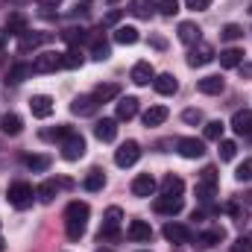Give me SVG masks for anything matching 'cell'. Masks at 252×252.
<instances>
[{
  "label": "cell",
  "mask_w": 252,
  "mask_h": 252,
  "mask_svg": "<svg viewBox=\"0 0 252 252\" xmlns=\"http://www.w3.org/2000/svg\"><path fill=\"white\" fill-rule=\"evenodd\" d=\"M88 217H91L88 202H79V199L67 202V208H64V232H67L70 241H79V238L85 235V229H88Z\"/></svg>",
  "instance_id": "1"
},
{
  "label": "cell",
  "mask_w": 252,
  "mask_h": 252,
  "mask_svg": "<svg viewBox=\"0 0 252 252\" xmlns=\"http://www.w3.org/2000/svg\"><path fill=\"white\" fill-rule=\"evenodd\" d=\"M121 220H124V211L118 205H112L103 217V226H100V241H121Z\"/></svg>",
  "instance_id": "2"
},
{
  "label": "cell",
  "mask_w": 252,
  "mask_h": 252,
  "mask_svg": "<svg viewBox=\"0 0 252 252\" xmlns=\"http://www.w3.org/2000/svg\"><path fill=\"white\" fill-rule=\"evenodd\" d=\"M32 199H35L32 185H27V182H12V185H9V205H12V208L27 211V208L32 205Z\"/></svg>",
  "instance_id": "3"
},
{
  "label": "cell",
  "mask_w": 252,
  "mask_h": 252,
  "mask_svg": "<svg viewBox=\"0 0 252 252\" xmlns=\"http://www.w3.org/2000/svg\"><path fill=\"white\" fill-rule=\"evenodd\" d=\"M59 67H64V53H53V50L38 53L35 62H32V70H35V73H53V70H59Z\"/></svg>",
  "instance_id": "4"
},
{
  "label": "cell",
  "mask_w": 252,
  "mask_h": 252,
  "mask_svg": "<svg viewBox=\"0 0 252 252\" xmlns=\"http://www.w3.org/2000/svg\"><path fill=\"white\" fill-rule=\"evenodd\" d=\"M82 156H85V138H82L79 132L67 135L62 141V158L64 161H79Z\"/></svg>",
  "instance_id": "5"
},
{
  "label": "cell",
  "mask_w": 252,
  "mask_h": 252,
  "mask_svg": "<svg viewBox=\"0 0 252 252\" xmlns=\"http://www.w3.org/2000/svg\"><path fill=\"white\" fill-rule=\"evenodd\" d=\"M138 158H141V147H138V141H126V144L118 147V153H115V164H118V167H132Z\"/></svg>",
  "instance_id": "6"
},
{
  "label": "cell",
  "mask_w": 252,
  "mask_h": 252,
  "mask_svg": "<svg viewBox=\"0 0 252 252\" xmlns=\"http://www.w3.org/2000/svg\"><path fill=\"white\" fill-rule=\"evenodd\" d=\"M208 62H214V47L211 44H205V41H199V44H193L188 53V64L190 67H205Z\"/></svg>",
  "instance_id": "7"
},
{
  "label": "cell",
  "mask_w": 252,
  "mask_h": 252,
  "mask_svg": "<svg viewBox=\"0 0 252 252\" xmlns=\"http://www.w3.org/2000/svg\"><path fill=\"white\" fill-rule=\"evenodd\" d=\"M176 150L182 158H202L205 156V144L199 138H179L176 141Z\"/></svg>",
  "instance_id": "8"
},
{
  "label": "cell",
  "mask_w": 252,
  "mask_h": 252,
  "mask_svg": "<svg viewBox=\"0 0 252 252\" xmlns=\"http://www.w3.org/2000/svg\"><path fill=\"white\" fill-rule=\"evenodd\" d=\"M97 109H100V103L94 100V94H82L70 103V112L79 118H91V115H97Z\"/></svg>",
  "instance_id": "9"
},
{
  "label": "cell",
  "mask_w": 252,
  "mask_h": 252,
  "mask_svg": "<svg viewBox=\"0 0 252 252\" xmlns=\"http://www.w3.org/2000/svg\"><path fill=\"white\" fill-rule=\"evenodd\" d=\"M153 205H156V211H158V214L173 217V214H179V211L185 208V199H182V196H167V193H161Z\"/></svg>",
  "instance_id": "10"
},
{
  "label": "cell",
  "mask_w": 252,
  "mask_h": 252,
  "mask_svg": "<svg viewBox=\"0 0 252 252\" xmlns=\"http://www.w3.org/2000/svg\"><path fill=\"white\" fill-rule=\"evenodd\" d=\"M50 38H53L50 32H30V30H27V32L18 38V50H21V53H27V50H35V47L47 44Z\"/></svg>",
  "instance_id": "11"
},
{
  "label": "cell",
  "mask_w": 252,
  "mask_h": 252,
  "mask_svg": "<svg viewBox=\"0 0 252 252\" xmlns=\"http://www.w3.org/2000/svg\"><path fill=\"white\" fill-rule=\"evenodd\" d=\"M126 238L135 241V244H147V241L153 238V229H150V223H144V220H132V223L126 226Z\"/></svg>",
  "instance_id": "12"
},
{
  "label": "cell",
  "mask_w": 252,
  "mask_h": 252,
  "mask_svg": "<svg viewBox=\"0 0 252 252\" xmlns=\"http://www.w3.org/2000/svg\"><path fill=\"white\" fill-rule=\"evenodd\" d=\"M161 235H164L170 244H188L190 238H193V232H190L188 226H182V223H167Z\"/></svg>",
  "instance_id": "13"
},
{
  "label": "cell",
  "mask_w": 252,
  "mask_h": 252,
  "mask_svg": "<svg viewBox=\"0 0 252 252\" xmlns=\"http://www.w3.org/2000/svg\"><path fill=\"white\" fill-rule=\"evenodd\" d=\"M176 35H179V41H182V44H190V47H193V44H199L202 30H199L193 21H182V24H179V30H176Z\"/></svg>",
  "instance_id": "14"
},
{
  "label": "cell",
  "mask_w": 252,
  "mask_h": 252,
  "mask_svg": "<svg viewBox=\"0 0 252 252\" xmlns=\"http://www.w3.org/2000/svg\"><path fill=\"white\" fill-rule=\"evenodd\" d=\"M153 88H156L161 97H170V94H176V91H179V82H176V76H173V73H158V76L153 79Z\"/></svg>",
  "instance_id": "15"
},
{
  "label": "cell",
  "mask_w": 252,
  "mask_h": 252,
  "mask_svg": "<svg viewBox=\"0 0 252 252\" xmlns=\"http://www.w3.org/2000/svg\"><path fill=\"white\" fill-rule=\"evenodd\" d=\"M196 88H199V94H208V97H214V94H223L226 82H223V76L211 73V76H202V79L196 82Z\"/></svg>",
  "instance_id": "16"
},
{
  "label": "cell",
  "mask_w": 252,
  "mask_h": 252,
  "mask_svg": "<svg viewBox=\"0 0 252 252\" xmlns=\"http://www.w3.org/2000/svg\"><path fill=\"white\" fill-rule=\"evenodd\" d=\"M30 112H32V118H50L53 115V100L47 94H35L30 100Z\"/></svg>",
  "instance_id": "17"
},
{
  "label": "cell",
  "mask_w": 252,
  "mask_h": 252,
  "mask_svg": "<svg viewBox=\"0 0 252 252\" xmlns=\"http://www.w3.org/2000/svg\"><path fill=\"white\" fill-rule=\"evenodd\" d=\"M94 135L100 138V141H115L118 138V118H103V121H97V126H94Z\"/></svg>",
  "instance_id": "18"
},
{
  "label": "cell",
  "mask_w": 252,
  "mask_h": 252,
  "mask_svg": "<svg viewBox=\"0 0 252 252\" xmlns=\"http://www.w3.org/2000/svg\"><path fill=\"white\" fill-rule=\"evenodd\" d=\"M153 190H156V179L150 173H138L132 179V193L135 196H153Z\"/></svg>",
  "instance_id": "19"
},
{
  "label": "cell",
  "mask_w": 252,
  "mask_h": 252,
  "mask_svg": "<svg viewBox=\"0 0 252 252\" xmlns=\"http://www.w3.org/2000/svg\"><path fill=\"white\" fill-rule=\"evenodd\" d=\"M32 73H35V70H32V64L15 62L12 67H9V73H6V82H12V85H21V82H27Z\"/></svg>",
  "instance_id": "20"
},
{
  "label": "cell",
  "mask_w": 252,
  "mask_h": 252,
  "mask_svg": "<svg viewBox=\"0 0 252 252\" xmlns=\"http://www.w3.org/2000/svg\"><path fill=\"white\" fill-rule=\"evenodd\" d=\"M129 76H132V82H135V85H150V82L156 79V70H153V64H150V62H138L135 67H132V73H129Z\"/></svg>",
  "instance_id": "21"
},
{
  "label": "cell",
  "mask_w": 252,
  "mask_h": 252,
  "mask_svg": "<svg viewBox=\"0 0 252 252\" xmlns=\"http://www.w3.org/2000/svg\"><path fill=\"white\" fill-rule=\"evenodd\" d=\"M56 193H59V182H56V179H44V182L35 188L38 202H44V205H50V202L56 199Z\"/></svg>",
  "instance_id": "22"
},
{
  "label": "cell",
  "mask_w": 252,
  "mask_h": 252,
  "mask_svg": "<svg viewBox=\"0 0 252 252\" xmlns=\"http://www.w3.org/2000/svg\"><path fill=\"white\" fill-rule=\"evenodd\" d=\"M232 129H235L238 135H250L252 132V109H241V112H235V118H232Z\"/></svg>",
  "instance_id": "23"
},
{
  "label": "cell",
  "mask_w": 252,
  "mask_h": 252,
  "mask_svg": "<svg viewBox=\"0 0 252 252\" xmlns=\"http://www.w3.org/2000/svg\"><path fill=\"white\" fill-rule=\"evenodd\" d=\"M138 115V97H121L118 100V121H132Z\"/></svg>",
  "instance_id": "24"
},
{
  "label": "cell",
  "mask_w": 252,
  "mask_h": 252,
  "mask_svg": "<svg viewBox=\"0 0 252 252\" xmlns=\"http://www.w3.org/2000/svg\"><path fill=\"white\" fill-rule=\"evenodd\" d=\"M21 129H24V121H21L15 112H6V115L0 118V132H3V135H21Z\"/></svg>",
  "instance_id": "25"
},
{
  "label": "cell",
  "mask_w": 252,
  "mask_h": 252,
  "mask_svg": "<svg viewBox=\"0 0 252 252\" xmlns=\"http://www.w3.org/2000/svg\"><path fill=\"white\" fill-rule=\"evenodd\" d=\"M226 238V232L217 226V229H208V232H202V235H196V247H202V250H208V247H217L220 241Z\"/></svg>",
  "instance_id": "26"
},
{
  "label": "cell",
  "mask_w": 252,
  "mask_h": 252,
  "mask_svg": "<svg viewBox=\"0 0 252 252\" xmlns=\"http://www.w3.org/2000/svg\"><path fill=\"white\" fill-rule=\"evenodd\" d=\"M112 56V47H109V41L106 38H100V35H94L91 38V59H97V62H106Z\"/></svg>",
  "instance_id": "27"
},
{
  "label": "cell",
  "mask_w": 252,
  "mask_h": 252,
  "mask_svg": "<svg viewBox=\"0 0 252 252\" xmlns=\"http://www.w3.org/2000/svg\"><path fill=\"white\" fill-rule=\"evenodd\" d=\"M121 94V85H115V82H106V85H97L94 88V100L97 103H109V100H115Z\"/></svg>",
  "instance_id": "28"
},
{
  "label": "cell",
  "mask_w": 252,
  "mask_h": 252,
  "mask_svg": "<svg viewBox=\"0 0 252 252\" xmlns=\"http://www.w3.org/2000/svg\"><path fill=\"white\" fill-rule=\"evenodd\" d=\"M138 38H141V35H138V30H135V27H118V30H115V41H118V44H124V47L138 44Z\"/></svg>",
  "instance_id": "29"
},
{
  "label": "cell",
  "mask_w": 252,
  "mask_h": 252,
  "mask_svg": "<svg viewBox=\"0 0 252 252\" xmlns=\"http://www.w3.org/2000/svg\"><path fill=\"white\" fill-rule=\"evenodd\" d=\"M220 64H223V67H241V64H244V50H241V47L223 50V53H220Z\"/></svg>",
  "instance_id": "30"
},
{
  "label": "cell",
  "mask_w": 252,
  "mask_h": 252,
  "mask_svg": "<svg viewBox=\"0 0 252 252\" xmlns=\"http://www.w3.org/2000/svg\"><path fill=\"white\" fill-rule=\"evenodd\" d=\"M164 121H167V109L164 106H150L144 112V124L147 126H161Z\"/></svg>",
  "instance_id": "31"
},
{
  "label": "cell",
  "mask_w": 252,
  "mask_h": 252,
  "mask_svg": "<svg viewBox=\"0 0 252 252\" xmlns=\"http://www.w3.org/2000/svg\"><path fill=\"white\" fill-rule=\"evenodd\" d=\"M82 185H85V190H91V193H94V190H103V188H106V173H103L100 167H94V170L85 176V182H82Z\"/></svg>",
  "instance_id": "32"
},
{
  "label": "cell",
  "mask_w": 252,
  "mask_h": 252,
  "mask_svg": "<svg viewBox=\"0 0 252 252\" xmlns=\"http://www.w3.org/2000/svg\"><path fill=\"white\" fill-rule=\"evenodd\" d=\"M161 190H164L167 196H182V190H185V182H182L179 176L167 173V176H164V182H161Z\"/></svg>",
  "instance_id": "33"
},
{
  "label": "cell",
  "mask_w": 252,
  "mask_h": 252,
  "mask_svg": "<svg viewBox=\"0 0 252 252\" xmlns=\"http://www.w3.org/2000/svg\"><path fill=\"white\" fill-rule=\"evenodd\" d=\"M153 9H156L153 0H129V12H132L135 18H150Z\"/></svg>",
  "instance_id": "34"
},
{
  "label": "cell",
  "mask_w": 252,
  "mask_h": 252,
  "mask_svg": "<svg viewBox=\"0 0 252 252\" xmlns=\"http://www.w3.org/2000/svg\"><path fill=\"white\" fill-rule=\"evenodd\" d=\"M24 32H27V18H24V15H12V18L6 21V35H18V38H21Z\"/></svg>",
  "instance_id": "35"
},
{
  "label": "cell",
  "mask_w": 252,
  "mask_h": 252,
  "mask_svg": "<svg viewBox=\"0 0 252 252\" xmlns=\"http://www.w3.org/2000/svg\"><path fill=\"white\" fill-rule=\"evenodd\" d=\"M24 164H27L30 170H35V173H41V170H47V167H50V156H27V158H24Z\"/></svg>",
  "instance_id": "36"
},
{
  "label": "cell",
  "mask_w": 252,
  "mask_h": 252,
  "mask_svg": "<svg viewBox=\"0 0 252 252\" xmlns=\"http://www.w3.org/2000/svg\"><path fill=\"white\" fill-rule=\"evenodd\" d=\"M82 64H85V56H82L76 47H70V50L64 53V67H67V70H76V67H82Z\"/></svg>",
  "instance_id": "37"
},
{
  "label": "cell",
  "mask_w": 252,
  "mask_h": 252,
  "mask_svg": "<svg viewBox=\"0 0 252 252\" xmlns=\"http://www.w3.org/2000/svg\"><path fill=\"white\" fill-rule=\"evenodd\" d=\"M223 129H226L223 121H208L205 124V138L208 141H223Z\"/></svg>",
  "instance_id": "38"
},
{
  "label": "cell",
  "mask_w": 252,
  "mask_h": 252,
  "mask_svg": "<svg viewBox=\"0 0 252 252\" xmlns=\"http://www.w3.org/2000/svg\"><path fill=\"white\" fill-rule=\"evenodd\" d=\"M235 179L238 182H252V158H244L235 170Z\"/></svg>",
  "instance_id": "39"
},
{
  "label": "cell",
  "mask_w": 252,
  "mask_h": 252,
  "mask_svg": "<svg viewBox=\"0 0 252 252\" xmlns=\"http://www.w3.org/2000/svg\"><path fill=\"white\" fill-rule=\"evenodd\" d=\"M220 35H223L226 41H238V38H244V27H238V24H226V27L220 30Z\"/></svg>",
  "instance_id": "40"
},
{
  "label": "cell",
  "mask_w": 252,
  "mask_h": 252,
  "mask_svg": "<svg viewBox=\"0 0 252 252\" xmlns=\"http://www.w3.org/2000/svg\"><path fill=\"white\" fill-rule=\"evenodd\" d=\"M238 153V144L235 141H220V161H232Z\"/></svg>",
  "instance_id": "41"
},
{
  "label": "cell",
  "mask_w": 252,
  "mask_h": 252,
  "mask_svg": "<svg viewBox=\"0 0 252 252\" xmlns=\"http://www.w3.org/2000/svg\"><path fill=\"white\" fill-rule=\"evenodd\" d=\"M156 9H158L164 18H173V15L179 12V3H176V0H158V3H156Z\"/></svg>",
  "instance_id": "42"
},
{
  "label": "cell",
  "mask_w": 252,
  "mask_h": 252,
  "mask_svg": "<svg viewBox=\"0 0 252 252\" xmlns=\"http://www.w3.org/2000/svg\"><path fill=\"white\" fill-rule=\"evenodd\" d=\"M214 193H217V185H208V182H199V185H196V196H199L202 202H211Z\"/></svg>",
  "instance_id": "43"
},
{
  "label": "cell",
  "mask_w": 252,
  "mask_h": 252,
  "mask_svg": "<svg viewBox=\"0 0 252 252\" xmlns=\"http://www.w3.org/2000/svg\"><path fill=\"white\" fill-rule=\"evenodd\" d=\"M64 38H67L70 44H79V41H85V38H88V32H85V30H76V27H73V30H64Z\"/></svg>",
  "instance_id": "44"
},
{
  "label": "cell",
  "mask_w": 252,
  "mask_h": 252,
  "mask_svg": "<svg viewBox=\"0 0 252 252\" xmlns=\"http://www.w3.org/2000/svg\"><path fill=\"white\" fill-rule=\"evenodd\" d=\"M67 135H73V129H70V126H56V129H53V132H47V138H53V141H64V138H67Z\"/></svg>",
  "instance_id": "45"
},
{
  "label": "cell",
  "mask_w": 252,
  "mask_h": 252,
  "mask_svg": "<svg viewBox=\"0 0 252 252\" xmlns=\"http://www.w3.org/2000/svg\"><path fill=\"white\" fill-rule=\"evenodd\" d=\"M232 252H252V241L250 238H238V241L232 244Z\"/></svg>",
  "instance_id": "46"
},
{
  "label": "cell",
  "mask_w": 252,
  "mask_h": 252,
  "mask_svg": "<svg viewBox=\"0 0 252 252\" xmlns=\"http://www.w3.org/2000/svg\"><path fill=\"white\" fill-rule=\"evenodd\" d=\"M182 121H185V124H202V112H199V109H188V112L182 115Z\"/></svg>",
  "instance_id": "47"
},
{
  "label": "cell",
  "mask_w": 252,
  "mask_h": 252,
  "mask_svg": "<svg viewBox=\"0 0 252 252\" xmlns=\"http://www.w3.org/2000/svg\"><path fill=\"white\" fill-rule=\"evenodd\" d=\"M202 182H208V185H217V167H202Z\"/></svg>",
  "instance_id": "48"
},
{
  "label": "cell",
  "mask_w": 252,
  "mask_h": 252,
  "mask_svg": "<svg viewBox=\"0 0 252 252\" xmlns=\"http://www.w3.org/2000/svg\"><path fill=\"white\" fill-rule=\"evenodd\" d=\"M185 6L193 9V12H202V9H208V6H211V0H185Z\"/></svg>",
  "instance_id": "49"
},
{
  "label": "cell",
  "mask_w": 252,
  "mask_h": 252,
  "mask_svg": "<svg viewBox=\"0 0 252 252\" xmlns=\"http://www.w3.org/2000/svg\"><path fill=\"white\" fill-rule=\"evenodd\" d=\"M118 21H121V9H112V12L103 18V24H118Z\"/></svg>",
  "instance_id": "50"
},
{
  "label": "cell",
  "mask_w": 252,
  "mask_h": 252,
  "mask_svg": "<svg viewBox=\"0 0 252 252\" xmlns=\"http://www.w3.org/2000/svg\"><path fill=\"white\" fill-rule=\"evenodd\" d=\"M91 9V0H82V3H76V9H73V15H85Z\"/></svg>",
  "instance_id": "51"
},
{
  "label": "cell",
  "mask_w": 252,
  "mask_h": 252,
  "mask_svg": "<svg viewBox=\"0 0 252 252\" xmlns=\"http://www.w3.org/2000/svg\"><path fill=\"white\" fill-rule=\"evenodd\" d=\"M38 3H41V6H44V9H53V6H59V3H62V0H38Z\"/></svg>",
  "instance_id": "52"
},
{
  "label": "cell",
  "mask_w": 252,
  "mask_h": 252,
  "mask_svg": "<svg viewBox=\"0 0 252 252\" xmlns=\"http://www.w3.org/2000/svg\"><path fill=\"white\" fill-rule=\"evenodd\" d=\"M241 73H244V76H250V79H252V64H250V62H244V64H241Z\"/></svg>",
  "instance_id": "53"
},
{
  "label": "cell",
  "mask_w": 252,
  "mask_h": 252,
  "mask_svg": "<svg viewBox=\"0 0 252 252\" xmlns=\"http://www.w3.org/2000/svg\"><path fill=\"white\" fill-rule=\"evenodd\" d=\"M3 44H6V32H0V50H3Z\"/></svg>",
  "instance_id": "54"
},
{
  "label": "cell",
  "mask_w": 252,
  "mask_h": 252,
  "mask_svg": "<svg viewBox=\"0 0 252 252\" xmlns=\"http://www.w3.org/2000/svg\"><path fill=\"white\" fill-rule=\"evenodd\" d=\"M247 202H250V205H252V190H250V193H247Z\"/></svg>",
  "instance_id": "55"
},
{
  "label": "cell",
  "mask_w": 252,
  "mask_h": 252,
  "mask_svg": "<svg viewBox=\"0 0 252 252\" xmlns=\"http://www.w3.org/2000/svg\"><path fill=\"white\" fill-rule=\"evenodd\" d=\"M3 250H6V244H3V238H0V252H3Z\"/></svg>",
  "instance_id": "56"
},
{
  "label": "cell",
  "mask_w": 252,
  "mask_h": 252,
  "mask_svg": "<svg viewBox=\"0 0 252 252\" xmlns=\"http://www.w3.org/2000/svg\"><path fill=\"white\" fill-rule=\"evenodd\" d=\"M12 3H24V0H12Z\"/></svg>",
  "instance_id": "57"
},
{
  "label": "cell",
  "mask_w": 252,
  "mask_h": 252,
  "mask_svg": "<svg viewBox=\"0 0 252 252\" xmlns=\"http://www.w3.org/2000/svg\"><path fill=\"white\" fill-rule=\"evenodd\" d=\"M247 138H250V141H252V132H250V135H247Z\"/></svg>",
  "instance_id": "58"
},
{
  "label": "cell",
  "mask_w": 252,
  "mask_h": 252,
  "mask_svg": "<svg viewBox=\"0 0 252 252\" xmlns=\"http://www.w3.org/2000/svg\"><path fill=\"white\" fill-rule=\"evenodd\" d=\"M109 3H118V0H109Z\"/></svg>",
  "instance_id": "59"
},
{
  "label": "cell",
  "mask_w": 252,
  "mask_h": 252,
  "mask_svg": "<svg viewBox=\"0 0 252 252\" xmlns=\"http://www.w3.org/2000/svg\"><path fill=\"white\" fill-rule=\"evenodd\" d=\"M144 252H147V250H144Z\"/></svg>",
  "instance_id": "60"
}]
</instances>
